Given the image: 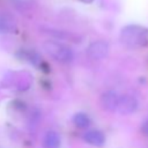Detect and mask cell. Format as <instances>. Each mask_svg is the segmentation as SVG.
I'll list each match as a JSON object with an SVG mask.
<instances>
[{"label": "cell", "instance_id": "52a82bcc", "mask_svg": "<svg viewBox=\"0 0 148 148\" xmlns=\"http://www.w3.org/2000/svg\"><path fill=\"white\" fill-rule=\"evenodd\" d=\"M83 140L91 146L101 147L105 142V135L98 130H89L83 134Z\"/></svg>", "mask_w": 148, "mask_h": 148}, {"label": "cell", "instance_id": "3957f363", "mask_svg": "<svg viewBox=\"0 0 148 148\" xmlns=\"http://www.w3.org/2000/svg\"><path fill=\"white\" fill-rule=\"evenodd\" d=\"M109 53V45L104 40H96L89 44L87 49V54L89 58L95 60H101L105 58Z\"/></svg>", "mask_w": 148, "mask_h": 148}, {"label": "cell", "instance_id": "6da1fadb", "mask_svg": "<svg viewBox=\"0 0 148 148\" xmlns=\"http://www.w3.org/2000/svg\"><path fill=\"white\" fill-rule=\"evenodd\" d=\"M119 39L127 49H140L148 44V29L139 24H128L120 30Z\"/></svg>", "mask_w": 148, "mask_h": 148}, {"label": "cell", "instance_id": "8992f818", "mask_svg": "<svg viewBox=\"0 0 148 148\" xmlns=\"http://www.w3.org/2000/svg\"><path fill=\"white\" fill-rule=\"evenodd\" d=\"M119 99V95L116 91H105L101 96V105L106 110V111H116L117 103Z\"/></svg>", "mask_w": 148, "mask_h": 148}, {"label": "cell", "instance_id": "8fae6325", "mask_svg": "<svg viewBox=\"0 0 148 148\" xmlns=\"http://www.w3.org/2000/svg\"><path fill=\"white\" fill-rule=\"evenodd\" d=\"M81 2H84V3H91L94 0H80Z\"/></svg>", "mask_w": 148, "mask_h": 148}, {"label": "cell", "instance_id": "30bf717a", "mask_svg": "<svg viewBox=\"0 0 148 148\" xmlns=\"http://www.w3.org/2000/svg\"><path fill=\"white\" fill-rule=\"evenodd\" d=\"M141 132H142L145 135L148 136V118L143 121V124H142V126H141Z\"/></svg>", "mask_w": 148, "mask_h": 148}, {"label": "cell", "instance_id": "9c48e42d", "mask_svg": "<svg viewBox=\"0 0 148 148\" xmlns=\"http://www.w3.org/2000/svg\"><path fill=\"white\" fill-rule=\"evenodd\" d=\"M73 123L76 125V127L84 130V128L89 127V125H90V119H89V117H88L86 113H83V112H77V113L73 117Z\"/></svg>", "mask_w": 148, "mask_h": 148}, {"label": "cell", "instance_id": "5b68a950", "mask_svg": "<svg viewBox=\"0 0 148 148\" xmlns=\"http://www.w3.org/2000/svg\"><path fill=\"white\" fill-rule=\"evenodd\" d=\"M16 31V21L7 12H0V34H13Z\"/></svg>", "mask_w": 148, "mask_h": 148}, {"label": "cell", "instance_id": "277c9868", "mask_svg": "<svg viewBox=\"0 0 148 148\" xmlns=\"http://www.w3.org/2000/svg\"><path fill=\"white\" fill-rule=\"evenodd\" d=\"M138 108V101L135 97L131 95H123L119 96L116 111H118L120 114H130L133 113Z\"/></svg>", "mask_w": 148, "mask_h": 148}, {"label": "cell", "instance_id": "ba28073f", "mask_svg": "<svg viewBox=\"0 0 148 148\" xmlns=\"http://www.w3.org/2000/svg\"><path fill=\"white\" fill-rule=\"evenodd\" d=\"M61 139L56 131H47L43 138V148H60Z\"/></svg>", "mask_w": 148, "mask_h": 148}, {"label": "cell", "instance_id": "7a4b0ae2", "mask_svg": "<svg viewBox=\"0 0 148 148\" xmlns=\"http://www.w3.org/2000/svg\"><path fill=\"white\" fill-rule=\"evenodd\" d=\"M43 47L51 58H53L59 62L67 64L73 60V57H74L73 51L62 43H59L56 40H46L44 42Z\"/></svg>", "mask_w": 148, "mask_h": 148}]
</instances>
